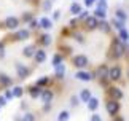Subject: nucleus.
Masks as SVG:
<instances>
[{"label":"nucleus","mask_w":129,"mask_h":121,"mask_svg":"<svg viewBox=\"0 0 129 121\" xmlns=\"http://www.w3.org/2000/svg\"><path fill=\"white\" fill-rule=\"evenodd\" d=\"M116 14H118V16L121 18V21H126V18H127V16H126V14L121 11V10H118V11H116Z\"/></svg>","instance_id":"5"},{"label":"nucleus","mask_w":129,"mask_h":121,"mask_svg":"<svg viewBox=\"0 0 129 121\" xmlns=\"http://www.w3.org/2000/svg\"><path fill=\"white\" fill-rule=\"evenodd\" d=\"M113 121H124V118H123V116H116Z\"/></svg>","instance_id":"9"},{"label":"nucleus","mask_w":129,"mask_h":121,"mask_svg":"<svg viewBox=\"0 0 129 121\" xmlns=\"http://www.w3.org/2000/svg\"><path fill=\"white\" fill-rule=\"evenodd\" d=\"M105 105H107V112H108V115H112V116H116L118 112H120V102H118V100H115V99H108Z\"/></svg>","instance_id":"1"},{"label":"nucleus","mask_w":129,"mask_h":121,"mask_svg":"<svg viewBox=\"0 0 129 121\" xmlns=\"http://www.w3.org/2000/svg\"><path fill=\"white\" fill-rule=\"evenodd\" d=\"M24 121H34V116H32V115H26V118H24Z\"/></svg>","instance_id":"8"},{"label":"nucleus","mask_w":129,"mask_h":121,"mask_svg":"<svg viewBox=\"0 0 129 121\" xmlns=\"http://www.w3.org/2000/svg\"><path fill=\"white\" fill-rule=\"evenodd\" d=\"M107 91H108V94L112 96V99H115V100H120L123 97V91L118 88V86H115V84H112Z\"/></svg>","instance_id":"3"},{"label":"nucleus","mask_w":129,"mask_h":121,"mask_svg":"<svg viewBox=\"0 0 129 121\" xmlns=\"http://www.w3.org/2000/svg\"><path fill=\"white\" fill-rule=\"evenodd\" d=\"M120 37H121L123 42H127V40H129V34H127L126 29H121V30H120Z\"/></svg>","instance_id":"4"},{"label":"nucleus","mask_w":129,"mask_h":121,"mask_svg":"<svg viewBox=\"0 0 129 121\" xmlns=\"http://www.w3.org/2000/svg\"><path fill=\"white\" fill-rule=\"evenodd\" d=\"M92 121H102V119H101V116H94Z\"/></svg>","instance_id":"10"},{"label":"nucleus","mask_w":129,"mask_h":121,"mask_svg":"<svg viewBox=\"0 0 129 121\" xmlns=\"http://www.w3.org/2000/svg\"><path fill=\"white\" fill-rule=\"evenodd\" d=\"M89 107H91V110H96V107H97V100H96V99H92V100H91V104H89Z\"/></svg>","instance_id":"6"},{"label":"nucleus","mask_w":129,"mask_h":121,"mask_svg":"<svg viewBox=\"0 0 129 121\" xmlns=\"http://www.w3.org/2000/svg\"><path fill=\"white\" fill-rule=\"evenodd\" d=\"M83 99H89V91H83Z\"/></svg>","instance_id":"7"},{"label":"nucleus","mask_w":129,"mask_h":121,"mask_svg":"<svg viewBox=\"0 0 129 121\" xmlns=\"http://www.w3.org/2000/svg\"><path fill=\"white\" fill-rule=\"evenodd\" d=\"M107 78L110 80V81H118V80L121 78V67H118V65H113V67H110V69H108Z\"/></svg>","instance_id":"2"},{"label":"nucleus","mask_w":129,"mask_h":121,"mask_svg":"<svg viewBox=\"0 0 129 121\" xmlns=\"http://www.w3.org/2000/svg\"><path fill=\"white\" fill-rule=\"evenodd\" d=\"M127 77H129V70H127Z\"/></svg>","instance_id":"11"}]
</instances>
